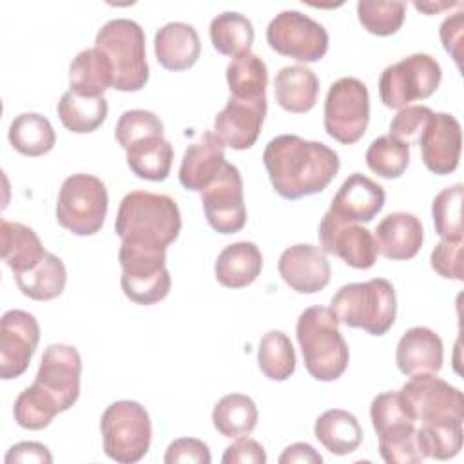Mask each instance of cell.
Returning a JSON list of instances; mask_svg holds the SVG:
<instances>
[{"instance_id":"cell-23","label":"cell","mask_w":464,"mask_h":464,"mask_svg":"<svg viewBox=\"0 0 464 464\" xmlns=\"http://www.w3.org/2000/svg\"><path fill=\"white\" fill-rule=\"evenodd\" d=\"M373 237L384 257L404 261L415 257L420 250L424 228L417 216L410 212H392L381 219Z\"/></svg>"},{"instance_id":"cell-7","label":"cell","mask_w":464,"mask_h":464,"mask_svg":"<svg viewBox=\"0 0 464 464\" xmlns=\"http://www.w3.org/2000/svg\"><path fill=\"white\" fill-rule=\"evenodd\" d=\"M100 430L103 451L116 462H138L150 448V417L145 406L136 401H116L107 406L102 413Z\"/></svg>"},{"instance_id":"cell-3","label":"cell","mask_w":464,"mask_h":464,"mask_svg":"<svg viewBox=\"0 0 464 464\" xmlns=\"http://www.w3.org/2000/svg\"><path fill=\"white\" fill-rule=\"evenodd\" d=\"M114 230L121 241L169 246L179 236L181 214L170 196L132 190L120 201Z\"/></svg>"},{"instance_id":"cell-9","label":"cell","mask_w":464,"mask_h":464,"mask_svg":"<svg viewBox=\"0 0 464 464\" xmlns=\"http://www.w3.org/2000/svg\"><path fill=\"white\" fill-rule=\"evenodd\" d=\"M442 80L439 62L426 53H413L388 65L379 78V96L388 109H404L430 98Z\"/></svg>"},{"instance_id":"cell-51","label":"cell","mask_w":464,"mask_h":464,"mask_svg":"<svg viewBox=\"0 0 464 464\" xmlns=\"http://www.w3.org/2000/svg\"><path fill=\"white\" fill-rule=\"evenodd\" d=\"M5 464H14V462H38V464H51L53 455L49 453L47 446L40 442H18L9 448L5 453Z\"/></svg>"},{"instance_id":"cell-18","label":"cell","mask_w":464,"mask_h":464,"mask_svg":"<svg viewBox=\"0 0 464 464\" xmlns=\"http://www.w3.org/2000/svg\"><path fill=\"white\" fill-rule=\"evenodd\" d=\"M266 116V96L257 100L228 98L214 118V134L230 149H250L261 132Z\"/></svg>"},{"instance_id":"cell-4","label":"cell","mask_w":464,"mask_h":464,"mask_svg":"<svg viewBox=\"0 0 464 464\" xmlns=\"http://www.w3.org/2000/svg\"><path fill=\"white\" fill-rule=\"evenodd\" d=\"M330 308L337 321L350 328H362L372 335H384L395 323L397 295L393 285L384 277L341 286Z\"/></svg>"},{"instance_id":"cell-29","label":"cell","mask_w":464,"mask_h":464,"mask_svg":"<svg viewBox=\"0 0 464 464\" xmlns=\"http://www.w3.org/2000/svg\"><path fill=\"white\" fill-rule=\"evenodd\" d=\"M315 439L334 455H348L362 442V428L357 417L346 410L332 408L321 413L314 424Z\"/></svg>"},{"instance_id":"cell-8","label":"cell","mask_w":464,"mask_h":464,"mask_svg":"<svg viewBox=\"0 0 464 464\" xmlns=\"http://www.w3.org/2000/svg\"><path fill=\"white\" fill-rule=\"evenodd\" d=\"M107 207L105 183L92 174L80 172L63 179L56 199V219L76 236H92L103 227Z\"/></svg>"},{"instance_id":"cell-36","label":"cell","mask_w":464,"mask_h":464,"mask_svg":"<svg viewBox=\"0 0 464 464\" xmlns=\"http://www.w3.org/2000/svg\"><path fill=\"white\" fill-rule=\"evenodd\" d=\"M227 83L232 98L257 100L266 96L268 71L263 58L248 51L230 60L227 65Z\"/></svg>"},{"instance_id":"cell-42","label":"cell","mask_w":464,"mask_h":464,"mask_svg":"<svg viewBox=\"0 0 464 464\" xmlns=\"http://www.w3.org/2000/svg\"><path fill=\"white\" fill-rule=\"evenodd\" d=\"M462 192L464 187L455 183L433 198L431 216L435 232L440 236V239H462Z\"/></svg>"},{"instance_id":"cell-38","label":"cell","mask_w":464,"mask_h":464,"mask_svg":"<svg viewBox=\"0 0 464 464\" xmlns=\"http://www.w3.org/2000/svg\"><path fill=\"white\" fill-rule=\"evenodd\" d=\"M377 437L379 453L388 464H417L428 459L415 424H401L377 433Z\"/></svg>"},{"instance_id":"cell-1","label":"cell","mask_w":464,"mask_h":464,"mask_svg":"<svg viewBox=\"0 0 464 464\" xmlns=\"http://www.w3.org/2000/svg\"><path fill=\"white\" fill-rule=\"evenodd\" d=\"M263 163L274 190L285 199L323 192L341 167L334 149L295 134L272 138L265 147Z\"/></svg>"},{"instance_id":"cell-39","label":"cell","mask_w":464,"mask_h":464,"mask_svg":"<svg viewBox=\"0 0 464 464\" xmlns=\"http://www.w3.org/2000/svg\"><path fill=\"white\" fill-rule=\"evenodd\" d=\"M60 413L56 402L34 382L27 386L14 401L13 415L20 428L38 431L47 428L53 419Z\"/></svg>"},{"instance_id":"cell-46","label":"cell","mask_w":464,"mask_h":464,"mask_svg":"<svg viewBox=\"0 0 464 464\" xmlns=\"http://www.w3.org/2000/svg\"><path fill=\"white\" fill-rule=\"evenodd\" d=\"M431 114H433V111L424 105H408L404 109H399V112L390 121L388 136H392L406 145H413L419 141Z\"/></svg>"},{"instance_id":"cell-15","label":"cell","mask_w":464,"mask_h":464,"mask_svg":"<svg viewBox=\"0 0 464 464\" xmlns=\"http://www.w3.org/2000/svg\"><path fill=\"white\" fill-rule=\"evenodd\" d=\"M40 341V326L25 310H7L0 319V377H20L31 364Z\"/></svg>"},{"instance_id":"cell-12","label":"cell","mask_w":464,"mask_h":464,"mask_svg":"<svg viewBox=\"0 0 464 464\" xmlns=\"http://www.w3.org/2000/svg\"><path fill=\"white\" fill-rule=\"evenodd\" d=\"M266 42L276 53L304 63L319 62L328 51L326 29L295 9L281 11L270 20Z\"/></svg>"},{"instance_id":"cell-30","label":"cell","mask_w":464,"mask_h":464,"mask_svg":"<svg viewBox=\"0 0 464 464\" xmlns=\"http://www.w3.org/2000/svg\"><path fill=\"white\" fill-rule=\"evenodd\" d=\"M127 165L134 176L147 181H163L170 174L174 150L163 136L145 138L129 149Z\"/></svg>"},{"instance_id":"cell-22","label":"cell","mask_w":464,"mask_h":464,"mask_svg":"<svg viewBox=\"0 0 464 464\" xmlns=\"http://www.w3.org/2000/svg\"><path fill=\"white\" fill-rule=\"evenodd\" d=\"M444 346L439 334L426 326H413L402 334L395 350V362L401 373L422 375L439 373L442 368Z\"/></svg>"},{"instance_id":"cell-43","label":"cell","mask_w":464,"mask_h":464,"mask_svg":"<svg viewBox=\"0 0 464 464\" xmlns=\"http://www.w3.org/2000/svg\"><path fill=\"white\" fill-rule=\"evenodd\" d=\"M417 433L428 459L448 460L462 448V422L420 424Z\"/></svg>"},{"instance_id":"cell-40","label":"cell","mask_w":464,"mask_h":464,"mask_svg":"<svg viewBox=\"0 0 464 464\" xmlns=\"http://www.w3.org/2000/svg\"><path fill=\"white\" fill-rule=\"evenodd\" d=\"M364 158L373 174L384 179H395L401 178L410 165V145L392 136H379L370 143Z\"/></svg>"},{"instance_id":"cell-41","label":"cell","mask_w":464,"mask_h":464,"mask_svg":"<svg viewBox=\"0 0 464 464\" xmlns=\"http://www.w3.org/2000/svg\"><path fill=\"white\" fill-rule=\"evenodd\" d=\"M406 16L404 2L361 0L357 2V18L361 25L375 36L395 34Z\"/></svg>"},{"instance_id":"cell-33","label":"cell","mask_w":464,"mask_h":464,"mask_svg":"<svg viewBox=\"0 0 464 464\" xmlns=\"http://www.w3.org/2000/svg\"><path fill=\"white\" fill-rule=\"evenodd\" d=\"M214 428L227 439L250 435L257 426L256 402L243 393H228L221 397L212 410Z\"/></svg>"},{"instance_id":"cell-28","label":"cell","mask_w":464,"mask_h":464,"mask_svg":"<svg viewBox=\"0 0 464 464\" xmlns=\"http://www.w3.org/2000/svg\"><path fill=\"white\" fill-rule=\"evenodd\" d=\"M0 236L2 259L13 270L14 276L34 268L47 256L36 232L24 223L2 219Z\"/></svg>"},{"instance_id":"cell-20","label":"cell","mask_w":464,"mask_h":464,"mask_svg":"<svg viewBox=\"0 0 464 464\" xmlns=\"http://www.w3.org/2000/svg\"><path fill=\"white\" fill-rule=\"evenodd\" d=\"M279 276L299 294H317L330 283V263L321 248L310 243H297L279 256Z\"/></svg>"},{"instance_id":"cell-50","label":"cell","mask_w":464,"mask_h":464,"mask_svg":"<svg viewBox=\"0 0 464 464\" xmlns=\"http://www.w3.org/2000/svg\"><path fill=\"white\" fill-rule=\"evenodd\" d=\"M462 29H464V13L457 11L455 14L448 16L439 29L440 42L444 49L451 54V58L460 63V44H462Z\"/></svg>"},{"instance_id":"cell-25","label":"cell","mask_w":464,"mask_h":464,"mask_svg":"<svg viewBox=\"0 0 464 464\" xmlns=\"http://www.w3.org/2000/svg\"><path fill=\"white\" fill-rule=\"evenodd\" d=\"M263 268V256L256 243L237 241L227 245L214 265L219 285L227 288H245L252 285Z\"/></svg>"},{"instance_id":"cell-27","label":"cell","mask_w":464,"mask_h":464,"mask_svg":"<svg viewBox=\"0 0 464 464\" xmlns=\"http://www.w3.org/2000/svg\"><path fill=\"white\" fill-rule=\"evenodd\" d=\"M109 87H112V67L107 56L96 47L80 51L69 65V91L83 98H103Z\"/></svg>"},{"instance_id":"cell-34","label":"cell","mask_w":464,"mask_h":464,"mask_svg":"<svg viewBox=\"0 0 464 464\" xmlns=\"http://www.w3.org/2000/svg\"><path fill=\"white\" fill-rule=\"evenodd\" d=\"M56 112L67 130L74 134H89L105 121L109 105L105 98H83L67 91L62 94Z\"/></svg>"},{"instance_id":"cell-49","label":"cell","mask_w":464,"mask_h":464,"mask_svg":"<svg viewBox=\"0 0 464 464\" xmlns=\"http://www.w3.org/2000/svg\"><path fill=\"white\" fill-rule=\"evenodd\" d=\"M221 462L223 464H265L266 453L257 440L248 439L245 435L236 439V442L225 450Z\"/></svg>"},{"instance_id":"cell-16","label":"cell","mask_w":464,"mask_h":464,"mask_svg":"<svg viewBox=\"0 0 464 464\" xmlns=\"http://www.w3.org/2000/svg\"><path fill=\"white\" fill-rule=\"evenodd\" d=\"M384 199L386 192L377 181L361 172H353L332 198L324 218L337 225L368 223L382 210Z\"/></svg>"},{"instance_id":"cell-10","label":"cell","mask_w":464,"mask_h":464,"mask_svg":"<svg viewBox=\"0 0 464 464\" xmlns=\"http://www.w3.org/2000/svg\"><path fill=\"white\" fill-rule=\"evenodd\" d=\"M370 121V94L366 85L353 76L339 78L324 100V130L343 145L359 141Z\"/></svg>"},{"instance_id":"cell-52","label":"cell","mask_w":464,"mask_h":464,"mask_svg":"<svg viewBox=\"0 0 464 464\" xmlns=\"http://www.w3.org/2000/svg\"><path fill=\"white\" fill-rule=\"evenodd\" d=\"M277 460H279V464H294V462H299V464H321L323 457L310 444L295 442V444H290L288 448H285Z\"/></svg>"},{"instance_id":"cell-5","label":"cell","mask_w":464,"mask_h":464,"mask_svg":"<svg viewBox=\"0 0 464 464\" xmlns=\"http://www.w3.org/2000/svg\"><path fill=\"white\" fill-rule=\"evenodd\" d=\"M94 47L100 49L112 67V89L136 92L149 82L145 56V33L129 18H114L96 33Z\"/></svg>"},{"instance_id":"cell-17","label":"cell","mask_w":464,"mask_h":464,"mask_svg":"<svg viewBox=\"0 0 464 464\" xmlns=\"http://www.w3.org/2000/svg\"><path fill=\"white\" fill-rule=\"evenodd\" d=\"M417 145L426 169L437 176H446L459 167L462 149L460 123L451 114L433 112Z\"/></svg>"},{"instance_id":"cell-47","label":"cell","mask_w":464,"mask_h":464,"mask_svg":"<svg viewBox=\"0 0 464 464\" xmlns=\"http://www.w3.org/2000/svg\"><path fill=\"white\" fill-rule=\"evenodd\" d=\"M430 261L440 277L462 281V239H440L431 250Z\"/></svg>"},{"instance_id":"cell-11","label":"cell","mask_w":464,"mask_h":464,"mask_svg":"<svg viewBox=\"0 0 464 464\" xmlns=\"http://www.w3.org/2000/svg\"><path fill=\"white\" fill-rule=\"evenodd\" d=\"M401 397L406 402L415 422H464L462 392L450 382L435 377V373L411 375L401 388Z\"/></svg>"},{"instance_id":"cell-2","label":"cell","mask_w":464,"mask_h":464,"mask_svg":"<svg viewBox=\"0 0 464 464\" xmlns=\"http://www.w3.org/2000/svg\"><path fill=\"white\" fill-rule=\"evenodd\" d=\"M295 337L303 352L304 368L315 381L332 382L346 372L350 352L332 308L310 306L301 312Z\"/></svg>"},{"instance_id":"cell-21","label":"cell","mask_w":464,"mask_h":464,"mask_svg":"<svg viewBox=\"0 0 464 464\" xmlns=\"http://www.w3.org/2000/svg\"><path fill=\"white\" fill-rule=\"evenodd\" d=\"M225 163V143L212 130H205L198 141L185 149L178 174L179 183L187 190L203 192Z\"/></svg>"},{"instance_id":"cell-45","label":"cell","mask_w":464,"mask_h":464,"mask_svg":"<svg viewBox=\"0 0 464 464\" xmlns=\"http://www.w3.org/2000/svg\"><path fill=\"white\" fill-rule=\"evenodd\" d=\"M370 419L375 433H382L401 424H415V419L399 392H384L373 397L370 404Z\"/></svg>"},{"instance_id":"cell-44","label":"cell","mask_w":464,"mask_h":464,"mask_svg":"<svg viewBox=\"0 0 464 464\" xmlns=\"http://www.w3.org/2000/svg\"><path fill=\"white\" fill-rule=\"evenodd\" d=\"M114 136L120 147L125 150L145 138L163 136V121L160 116L145 109L125 111L116 121Z\"/></svg>"},{"instance_id":"cell-26","label":"cell","mask_w":464,"mask_h":464,"mask_svg":"<svg viewBox=\"0 0 464 464\" xmlns=\"http://www.w3.org/2000/svg\"><path fill=\"white\" fill-rule=\"evenodd\" d=\"M274 96L286 112H308L319 96V78L304 65H286L274 78Z\"/></svg>"},{"instance_id":"cell-13","label":"cell","mask_w":464,"mask_h":464,"mask_svg":"<svg viewBox=\"0 0 464 464\" xmlns=\"http://www.w3.org/2000/svg\"><path fill=\"white\" fill-rule=\"evenodd\" d=\"M208 225L219 234H236L246 223L243 179L236 165L225 163L216 179L201 192Z\"/></svg>"},{"instance_id":"cell-35","label":"cell","mask_w":464,"mask_h":464,"mask_svg":"<svg viewBox=\"0 0 464 464\" xmlns=\"http://www.w3.org/2000/svg\"><path fill=\"white\" fill-rule=\"evenodd\" d=\"M210 42L219 54L239 56L248 53L254 44V25L252 22L236 11H225L212 18L208 27Z\"/></svg>"},{"instance_id":"cell-53","label":"cell","mask_w":464,"mask_h":464,"mask_svg":"<svg viewBox=\"0 0 464 464\" xmlns=\"http://www.w3.org/2000/svg\"><path fill=\"white\" fill-rule=\"evenodd\" d=\"M419 11H424V13H428V14H433V13H439V11H442V9H446V7H451V5H457L455 2H442V4H431V2H426V4H422V2H415L413 4Z\"/></svg>"},{"instance_id":"cell-14","label":"cell","mask_w":464,"mask_h":464,"mask_svg":"<svg viewBox=\"0 0 464 464\" xmlns=\"http://www.w3.org/2000/svg\"><path fill=\"white\" fill-rule=\"evenodd\" d=\"M82 357L71 344H49L44 350L34 384L40 386L60 408L67 411L80 395Z\"/></svg>"},{"instance_id":"cell-24","label":"cell","mask_w":464,"mask_h":464,"mask_svg":"<svg viewBox=\"0 0 464 464\" xmlns=\"http://www.w3.org/2000/svg\"><path fill=\"white\" fill-rule=\"evenodd\" d=\"M154 53L163 69L187 71L201 54L199 34L190 24L169 22L154 36Z\"/></svg>"},{"instance_id":"cell-37","label":"cell","mask_w":464,"mask_h":464,"mask_svg":"<svg viewBox=\"0 0 464 464\" xmlns=\"http://www.w3.org/2000/svg\"><path fill=\"white\" fill-rule=\"evenodd\" d=\"M257 366L270 381H286L295 370L292 341L281 330L266 332L257 348Z\"/></svg>"},{"instance_id":"cell-32","label":"cell","mask_w":464,"mask_h":464,"mask_svg":"<svg viewBox=\"0 0 464 464\" xmlns=\"http://www.w3.org/2000/svg\"><path fill=\"white\" fill-rule=\"evenodd\" d=\"M18 290L34 301H51L62 295L67 283V270L63 261L49 254L31 270L14 276Z\"/></svg>"},{"instance_id":"cell-31","label":"cell","mask_w":464,"mask_h":464,"mask_svg":"<svg viewBox=\"0 0 464 464\" xmlns=\"http://www.w3.org/2000/svg\"><path fill=\"white\" fill-rule=\"evenodd\" d=\"M7 138L16 152L31 158L51 152L56 143L51 121L38 112H22L14 116L9 125Z\"/></svg>"},{"instance_id":"cell-6","label":"cell","mask_w":464,"mask_h":464,"mask_svg":"<svg viewBox=\"0 0 464 464\" xmlns=\"http://www.w3.org/2000/svg\"><path fill=\"white\" fill-rule=\"evenodd\" d=\"M121 277L120 285L127 299L136 304H156L170 292V274L167 270V246L121 241L118 252Z\"/></svg>"},{"instance_id":"cell-19","label":"cell","mask_w":464,"mask_h":464,"mask_svg":"<svg viewBox=\"0 0 464 464\" xmlns=\"http://www.w3.org/2000/svg\"><path fill=\"white\" fill-rule=\"evenodd\" d=\"M319 241L323 252L341 257L348 266L357 270L372 268L379 256L373 234L357 223L337 225L323 216L319 223Z\"/></svg>"},{"instance_id":"cell-48","label":"cell","mask_w":464,"mask_h":464,"mask_svg":"<svg viewBox=\"0 0 464 464\" xmlns=\"http://www.w3.org/2000/svg\"><path fill=\"white\" fill-rule=\"evenodd\" d=\"M165 464H179V462H192V464H210V450L208 446L194 437L176 439L169 444L165 457Z\"/></svg>"}]
</instances>
